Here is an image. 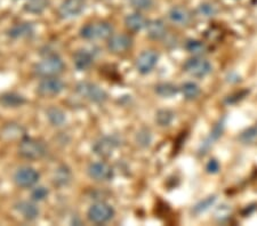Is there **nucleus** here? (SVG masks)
Wrapping results in <instances>:
<instances>
[{"instance_id":"1","label":"nucleus","mask_w":257,"mask_h":226,"mask_svg":"<svg viewBox=\"0 0 257 226\" xmlns=\"http://www.w3.org/2000/svg\"><path fill=\"white\" fill-rule=\"evenodd\" d=\"M65 64L57 54H48L43 61L37 63L33 68L36 76L41 78L57 77L64 71Z\"/></svg>"},{"instance_id":"2","label":"nucleus","mask_w":257,"mask_h":226,"mask_svg":"<svg viewBox=\"0 0 257 226\" xmlns=\"http://www.w3.org/2000/svg\"><path fill=\"white\" fill-rule=\"evenodd\" d=\"M21 157L28 160H39L47 154V146L40 139L24 136L19 145Z\"/></svg>"},{"instance_id":"3","label":"nucleus","mask_w":257,"mask_h":226,"mask_svg":"<svg viewBox=\"0 0 257 226\" xmlns=\"http://www.w3.org/2000/svg\"><path fill=\"white\" fill-rule=\"evenodd\" d=\"M80 37L86 40L106 39L113 35V28L107 22L87 23L80 29Z\"/></svg>"},{"instance_id":"4","label":"nucleus","mask_w":257,"mask_h":226,"mask_svg":"<svg viewBox=\"0 0 257 226\" xmlns=\"http://www.w3.org/2000/svg\"><path fill=\"white\" fill-rule=\"evenodd\" d=\"M76 92L78 95H80L85 100H88L89 102L97 103H104L107 100V94L103 88L99 87L98 85L93 84V82L88 81H81L77 85Z\"/></svg>"},{"instance_id":"5","label":"nucleus","mask_w":257,"mask_h":226,"mask_svg":"<svg viewBox=\"0 0 257 226\" xmlns=\"http://www.w3.org/2000/svg\"><path fill=\"white\" fill-rule=\"evenodd\" d=\"M113 216L114 209L112 205L103 202V201L93 203L87 211V217L94 224H105L112 219Z\"/></svg>"},{"instance_id":"6","label":"nucleus","mask_w":257,"mask_h":226,"mask_svg":"<svg viewBox=\"0 0 257 226\" xmlns=\"http://www.w3.org/2000/svg\"><path fill=\"white\" fill-rule=\"evenodd\" d=\"M183 69L186 73L196 78H204L208 76L213 70V65L209 61L202 59L200 56H194L189 59L183 65Z\"/></svg>"},{"instance_id":"7","label":"nucleus","mask_w":257,"mask_h":226,"mask_svg":"<svg viewBox=\"0 0 257 226\" xmlns=\"http://www.w3.org/2000/svg\"><path fill=\"white\" fill-rule=\"evenodd\" d=\"M40 178V174L35 168L29 166L20 167L14 174V182L19 187L29 188L35 186Z\"/></svg>"},{"instance_id":"8","label":"nucleus","mask_w":257,"mask_h":226,"mask_svg":"<svg viewBox=\"0 0 257 226\" xmlns=\"http://www.w3.org/2000/svg\"><path fill=\"white\" fill-rule=\"evenodd\" d=\"M88 176L95 182H109L113 178V168L104 161H96L88 166Z\"/></svg>"},{"instance_id":"9","label":"nucleus","mask_w":257,"mask_h":226,"mask_svg":"<svg viewBox=\"0 0 257 226\" xmlns=\"http://www.w3.org/2000/svg\"><path fill=\"white\" fill-rule=\"evenodd\" d=\"M64 89V82L57 77H48L44 78L39 82L37 92L43 97H53L59 95Z\"/></svg>"},{"instance_id":"10","label":"nucleus","mask_w":257,"mask_h":226,"mask_svg":"<svg viewBox=\"0 0 257 226\" xmlns=\"http://www.w3.org/2000/svg\"><path fill=\"white\" fill-rule=\"evenodd\" d=\"M120 141L117 136H103L97 139L93 145V151L101 158H109L113 151L119 146Z\"/></svg>"},{"instance_id":"11","label":"nucleus","mask_w":257,"mask_h":226,"mask_svg":"<svg viewBox=\"0 0 257 226\" xmlns=\"http://www.w3.org/2000/svg\"><path fill=\"white\" fill-rule=\"evenodd\" d=\"M159 60V54L155 51H144L138 56L135 62L136 70L141 75H148L156 68Z\"/></svg>"},{"instance_id":"12","label":"nucleus","mask_w":257,"mask_h":226,"mask_svg":"<svg viewBox=\"0 0 257 226\" xmlns=\"http://www.w3.org/2000/svg\"><path fill=\"white\" fill-rule=\"evenodd\" d=\"M84 0H64L59 7V16L63 20H69L79 16L85 11Z\"/></svg>"},{"instance_id":"13","label":"nucleus","mask_w":257,"mask_h":226,"mask_svg":"<svg viewBox=\"0 0 257 226\" xmlns=\"http://www.w3.org/2000/svg\"><path fill=\"white\" fill-rule=\"evenodd\" d=\"M133 39L132 37L125 34L112 35L107 40V49L112 54H122L132 47Z\"/></svg>"},{"instance_id":"14","label":"nucleus","mask_w":257,"mask_h":226,"mask_svg":"<svg viewBox=\"0 0 257 226\" xmlns=\"http://www.w3.org/2000/svg\"><path fill=\"white\" fill-rule=\"evenodd\" d=\"M168 19L176 26L185 27L191 23L192 14L184 6H173L168 12Z\"/></svg>"},{"instance_id":"15","label":"nucleus","mask_w":257,"mask_h":226,"mask_svg":"<svg viewBox=\"0 0 257 226\" xmlns=\"http://www.w3.org/2000/svg\"><path fill=\"white\" fill-rule=\"evenodd\" d=\"M15 209L24 219L27 220H35L38 218L40 210L35 202L32 201H20V202L15 203Z\"/></svg>"},{"instance_id":"16","label":"nucleus","mask_w":257,"mask_h":226,"mask_svg":"<svg viewBox=\"0 0 257 226\" xmlns=\"http://www.w3.org/2000/svg\"><path fill=\"white\" fill-rule=\"evenodd\" d=\"M94 63V55L87 49H79L73 55V65L78 71H86Z\"/></svg>"},{"instance_id":"17","label":"nucleus","mask_w":257,"mask_h":226,"mask_svg":"<svg viewBox=\"0 0 257 226\" xmlns=\"http://www.w3.org/2000/svg\"><path fill=\"white\" fill-rule=\"evenodd\" d=\"M147 31L149 38L153 40H160L165 38L166 35H167V27H166V23L163 20L157 19L148 23Z\"/></svg>"},{"instance_id":"18","label":"nucleus","mask_w":257,"mask_h":226,"mask_svg":"<svg viewBox=\"0 0 257 226\" xmlns=\"http://www.w3.org/2000/svg\"><path fill=\"white\" fill-rule=\"evenodd\" d=\"M33 34H35V28L29 22L18 23L8 30V37H11L12 39L28 38V37H32Z\"/></svg>"},{"instance_id":"19","label":"nucleus","mask_w":257,"mask_h":226,"mask_svg":"<svg viewBox=\"0 0 257 226\" xmlns=\"http://www.w3.org/2000/svg\"><path fill=\"white\" fill-rule=\"evenodd\" d=\"M149 21L141 13L128 14L125 19V26L132 32H139L148 27Z\"/></svg>"},{"instance_id":"20","label":"nucleus","mask_w":257,"mask_h":226,"mask_svg":"<svg viewBox=\"0 0 257 226\" xmlns=\"http://www.w3.org/2000/svg\"><path fill=\"white\" fill-rule=\"evenodd\" d=\"M72 179V172L70 168L65 164H62L57 169H55L53 175V184L57 187H63L69 185Z\"/></svg>"},{"instance_id":"21","label":"nucleus","mask_w":257,"mask_h":226,"mask_svg":"<svg viewBox=\"0 0 257 226\" xmlns=\"http://www.w3.org/2000/svg\"><path fill=\"white\" fill-rule=\"evenodd\" d=\"M26 98L18 93H5L0 95V104L4 108H20L23 104H26Z\"/></svg>"},{"instance_id":"22","label":"nucleus","mask_w":257,"mask_h":226,"mask_svg":"<svg viewBox=\"0 0 257 226\" xmlns=\"http://www.w3.org/2000/svg\"><path fill=\"white\" fill-rule=\"evenodd\" d=\"M46 116L49 123L54 127L63 126L66 121L65 113L57 106H49L46 110Z\"/></svg>"},{"instance_id":"23","label":"nucleus","mask_w":257,"mask_h":226,"mask_svg":"<svg viewBox=\"0 0 257 226\" xmlns=\"http://www.w3.org/2000/svg\"><path fill=\"white\" fill-rule=\"evenodd\" d=\"M49 6V0H28L24 4V11L33 15H39Z\"/></svg>"},{"instance_id":"24","label":"nucleus","mask_w":257,"mask_h":226,"mask_svg":"<svg viewBox=\"0 0 257 226\" xmlns=\"http://www.w3.org/2000/svg\"><path fill=\"white\" fill-rule=\"evenodd\" d=\"M181 92H182V94H183L185 100L193 101V100H197V98L200 96L201 89L196 84V82L188 81V82H185V84L182 85Z\"/></svg>"},{"instance_id":"25","label":"nucleus","mask_w":257,"mask_h":226,"mask_svg":"<svg viewBox=\"0 0 257 226\" xmlns=\"http://www.w3.org/2000/svg\"><path fill=\"white\" fill-rule=\"evenodd\" d=\"M178 87L171 82H161L156 86V93L158 94L160 97L164 98H169L175 96L178 93Z\"/></svg>"},{"instance_id":"26","label":"nucleus","mask_w":257,"mask_h":226,"mask_svg":"<svg viewBox=\"0 0 257 226\" xmlns=\"http://www.w3.org/2000/svg\"><path fill=\"white\" fill-rule=\"evenodd\" d=\"M197 13L202 18H213L218 13V7L216 4L205 2L201 3L197 8Z\"/></svg>"},{"instance_id":"27","label":"nucleus","mask_w":257,"mask_h":226,"mask_svg":"<svg viewBox=\"0 0 257 226\" xmlns=\"http://www.w3.org/2000/svg\"><path fill=\"white\" fill-rule=\"evenodd\" d=\"M216 195H209L207 196L206 199L201 200L200 202H198L194 207L192 208V212L194 213V215H200V213L205 212L208 210V209H210V207H213L214 203L216 202Z\"/></svg>"},{"instance_id":"28","label":"nucleus","mask_w":257,"mask_h":226,"mask_svg":"<svg viewBox=\"0 0 257 226\" xmlns=\"http://www.w3.org/2000/svg\"><path fill=\"white\" fill-rule=\"evenodd\" d=\"M185 49L191 54L196 55V56H200L201 54H204L206 52V45L202 43L200 40H196V39H190L186 41L185 44Z\"/></svg>"},{"instance_id":"29","label":"nucleus","mask_w":257,"mask_h":226,"mask_svg":"<svg viewBox=\"0 0 257 226\" xmlns=\"http://www.w3.org/2000/svg\"><path fill=\"white\" fill-rule=\"evenodd\" d=\"M175 114L171 110H159L156 114V121L161 127H167L173 122Z\"/></svg>"},{"instance_id":"30","label":"nucleus","mask_w":257,"mask_h":226,"mask_svg":"<svg viewBox=\"0 0 257 226\" xmlns=\"http://www.w3.org/2000/svg\"><path fill=\"white\" fill-rule=\"evenodd\" d=\"M22 133H24V129L21 126H19L18 123H8L5 128L3 129V136L11 139L20 137Z\"/></svg>"},{"instance_id":"31","label":"nucleus","mask_w":257,"mask_h":226,"mask_svg":"<svg viewBox=\"0 0 257 226\" xmlns=\"http://www.w3.org/2000/svg\"><path fill=\"white\" fill-rule=\"evenodd\" d=\"M240 142L243 144H251L257 139V126L250 127V128L242 131L241 135L239 136Z\"/></svg>"},{"instance_id":"32","label":"nucleus","mask_w":257,"mask_h":226,"mask_svg":"<svg viewBox=\"0 0 257 226\" xmlns=\"http://www.w3.org/2000/svg\"><path fill=\"white\" fill-rule=\"evenodd\" d=\"M151 139H152L151 131L147 128L141 129L138 133V135H136V142H138L140 146H143V147L149 146L151 143Z\"/></svg>"},{"instance_id":"33","label":"nucleus","mask_w":257,"mask_h":226,"mask_svg":"<svg viewBox=\"0 0 257 226\" xmlns=\"http://www.w3.org/2000/svg\"><path fill=\"white\" fill-rule=\"evenodd\" d=\"M127 2L138 11H149L155 5V0H127Z\"/></svg>"},{"instance_id":"34","label":"nucleus","mask_w":257,"mask_h":226,"mask_svg":"<svg viewBox=\"0 0 257 226\" xmlns=\"http://www.w3.org/2000/svg\"><path fill=\"white\" fill-rule=\"evenodd\" d=\"M49 191L45 186H37L31 192V198L33 201H43L48 196Z\"/></svg>"},{"instance_id":"35","label":"nucleus","mask_w":257,"mask_h":226,"mask_svg":"<svg viewBox=\"0 0 257 226\" xmlns=\"http://www.w3.org/2000/svg\"><path fill=\"white\" fill-rule=\"evenodd\" d=\"M206 169L210 174H216V172L219 170V163L217 160H209V162L207 163V167Z\"/></svg>"}]
</instances>
